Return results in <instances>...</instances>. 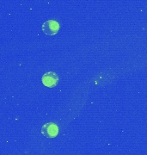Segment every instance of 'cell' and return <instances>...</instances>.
Wrapping results in <instances>:
<instances>
[{
    "label": "cell",
    "instance_id": "1",
    "mask_svg": "<svg viewBox=\"0 0 147 155\" xmlns=\"http://www.w3.org/2000/svg\"><path fill=\"white\" fill-rule=\"evenodd\" d=\"M41 132L47 138H55L59 134V127L54 122H47L41 127Z\"/></svg>",
    "mask_w": 147,
    "mask_h": 155
},
{
    "label": "cell",
    "instance_id": "2",
    "mask_svg": "<svg viewBox=\"0 0 147 155\" xmlns=\"http://www.w3.org/2000/svg\"><path fill=\"white\" fill-rule=\"evenodd\" d=\"M42 31L47 35H55L59 33L60 30V23L55 20H47L43 22Z\"/></svg>",
    "mask_w": 147,
    "mask_h": 155
},
{
    "label": "cell",
    "instance_id": "3",
    "mask_svg": "<svg viewBox=\"0 0 147 155\" xmlns=\"http://www.w3.org/2000/svg\"><path fill=\"white\" fill-rule=\"evenodd\" d=\"M60 78L59 75L54 72H47L44 74L41 78V82L45 86L48 88L55 87L59 83Z\"/></svg>",
    "mask_w": 147,
    "mask_h": 155
}]
</instances>
